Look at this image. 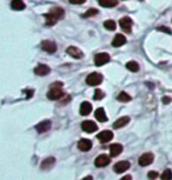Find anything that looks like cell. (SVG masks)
Segmentation results:
<instances>
[{"mask_svg": "<svg viewBox=\"0 0 172 180\" xmlns=\"http://www.w3.org/2000/svg\"><path fill=\"white\" fill-rule=\"evenodd\" d=\"M126 68H127L129 71H131V72H138L139 65H138V62H136V61H129V62L126 64Z\"/></svg>", "mask_w": 172, "mask_h": 180, "instance_id": "24", "label": "cell"}, {"mask_svg": "<svg viewBox=\"0 0 172 180\" xmlns=\"http://www.w3.org/2000/svg\"><path fill=\"white\" fill-rule=\"evenodd\" d=\"M157 30H158V31H162V32H165V33H167V34H171V30L165 26H160V27H158Z\"/></svg>", "mask_w": 172, "mask_h": 180, "instance_id": "31", "label": "cell"}, {"mask_svg": "<svg viewBox=\"0 0 172 180\" xmlns=\"http://www.w3.org/2000/svg\"><path fill=\"white\" fill-rule=\"evenodd\" d=\"M104 27L109 31H114L117 27V24L114 20H106V21H104Z\"/></svg>", "mask_w": 172, "mask_h": 180, "instance_id": "25", "label": "cell"}, {"mask_svg": "<svg viewBox=\"0 0 172 180\" xmlns=\"http://www.w3.org/2000/svg\"><path fill=\"white\" fill-rule=\"evenodd\" d=\"M94 117L96 119L100 121V122H104V121H107V115H106L105 111L103 107H99L98 110H96V113H94Z\"/></svg>", "mask_w": 172, "mask_h": 180, "instance_id": "19", "label": "cell"}, {"mask_svg": "<svg viewBox=\"0 0 172 180\" xmlns=\"http://www.w3.org/2000/svg\"><path fill=\"white\" fill-rule=\"evenodd\" d=\"M129 121H130L129 117H121V118L117 119L113 122V128H121V127H124L125 125H127Z\"/></svg>", "mask_w": 172, "mask_h": 180, "instance_id": "20", "label": "cell"}, {"mask_svg": "<svg viewBox=\"0 0 172 180\" xmlns=\"http://www.w3.org/2000/svg\"><path fill=\"white\" fill-rule=\"evenodd\" d=\"M171 98H170V97H164V98H163V102H164V104H170V102H171Z\"/></svg>", "mask_w": 172, "mask_h": 180, "instance_id": "34", "label": "cell"}, {"mask_svg": "<svg viewBox=\"0 0 172 180\" xmlns=\"http://www.w3.org/2000/svg\"><path fill=\"white\" fill-rule=\"evenodd\" d=\"M64 10L60 7H53L52 10L45 14V19H46L47 26H53L58 20L64 18Z\"/></svg>", "mask_w": 172, "mask_h": 180, "instance_id": "1", "label": "cell"}, {"mask_svg": "<svg viewBox=\"0 0 172 180\" xmlns=\"http://www.w3.org/2000/svg\"><path fill=\"white\" fill-rule=\"evenodd\" d=\"M78 148H79L80 151H83V152L90 151V150L92 148V142H91V140H88V139L79 140V142H78Z\"/></svg>", "mask_w": 172, "mask_h": 180, "instance_id": "15", "label": "cell"}, {"mask_svg": "<svg viewBox=\"0 0 172 180\" xmlns=\"http://www.w3.org/2000/svg\"><path fill=\"white\" fill-rule=\"evenodd\" d=\"M94 65H97V66H103V65H105L107 64L109 61H110V55L105 52H101V53H98L96 54V57H94Z\"/></svg>", "mask_w": 172, "mask_h": 180, "instance_id": "4", "label": "cell"}, {"mask_svg": "<svg viewBox=\"0 0 172 180\" xmlns=\"http://www.w3.org/2000/svg\"><path fill=\"white\" fill-rule=\"evenodd\" d=\"M123 152V146L120 144H113L110 146V153L112 157H117Z\"/></svg>", "mask_w": 172, "mask_h": 180, "instance_id": "21", "label": "cell"}, {"mask_svg": "<svg viewBox=\"0 0 172 180\" xmlns=\"http://www.w3.org/2000/svg\"><path fill=\"white\" fill-rule=\"evenodd\" d=\"M66 53L68 54V55H71L72 58H74V59H81V58L84 57V53L80 51L79 48H77V47H74V46L67 47Z\"/></svg>", "mask_w": 172, "mask_h": 180, "instance_id": "10", "label": "cell"}, {"mask_svg": "<svg viewBox=\"0 0 172 180\" xmlns=\"http://www.w3.org/2000/svg\"><path fill=\"white\" fill-rule=\"evenodd\" d=\"M24 92H26V98H31L32 95H33V90H25Z\"/></svg>", "mask_w": 172, "mask_h": 180, "instance_id": "33", "label": "cell"}, {"mask_svg": "<svg viewBox=\"0 0 172 180\" xmlns=\"http://www.w3.org/2000/svg\"><path fill=\"white\" fill-rule=\"evenodd\" d=\"M98 10H96V8H90L88 11H86L85 13L83 14V17L84 18H90V17H93V15H96V14H98Z\"/></svg>", "mask_w": 172, "mask_h": 180, "instance_id": "27", "label": "cell"}, {"mask_svg": "<svg viewBox=\"0 0 172 180\" xmlns=\"http://www.w3.org/2000/svg\"><path fill=\"white\" fill-rule=\"evenodd\" d=\"M130 168V162L129 161H119V162H117L114 167H113V170H114V172L116 173H124L125 171H127Z\"/></svg>", "mask_w": 172, "mask_h": 180, "instance_id": "11", "label": "cell"}, {"mask_svg": "<svg viewBox=\"0 0 172 180\" xmlns=\"http://www.w3.org/2000/svg\"><path fill=\"white\" fill-rule=\"evenodd\" d=\"M126 42V38L123 34H117L112 40V46L113 47H120L123 46Z\"/></svg>", "mask_w": 172, "mask_h": 180, "instance_id": "18", "label": "cell"}, {"mask_svg": "<svg viewBox=\"0 0 172 180\" xmlns=\"http://www.w3.org/2000/svg\"><path fill=\"white\" fill-rule=\"evenodd\" d=\"M119 25L121 27V30L126 32V33H130L131 30H132V25H133V21L130 17H124L119 20Z\"/></svg>", "mask_w": 172, "mask_h": 180, "instance_id": "5", "label": "cell"}, {"mask_svg": "<svg viewBox=\"0 0 172 180\" xmlns=\"http://www.w3.org/2000/svg\"><path fill=\"white\" fill-rule=\"evenodd\" d=\"M153 159H154V158H153V154L150 153V152H147V153H144L143 155H140L138 162L140 166H147V165L152 164Z\"/></svg>", "mask_w": 172, "mask_h": 180, "instance_id": "9", "label": "cell"}, {"mask_svg": "<svg viewBox=\"0 0 172 180\" xmlns=\"http://www.w3.org/2000/svg\"><path fill=\"white\" fill-rule=\"evenodd\" d=\"M50 128H51V121H48V120H44L35 126V130L38 133H45Z\"/></svg>", "mask_w": 172, "mask_h": 180, "instance_id": "12", "label": "cell"}, {"mask_svg": "<svg viewBox=\"0 0 172 180\" xmlns=\"http://www.w3.org/2000/svg\"><path fill=\"white\" fill-rule=\"evenodd\" d=\"M54 162H55V158H53V157H48V158L43 160V162H41L40 167H41V170L46 171V170H50V168L54 165Z\"/></svg>", "mask_w": 172, "mask_h": 180, "instance_id": "17", "label": "cell"}, {"mask_svg": "<svg viewBox=\"0 0 172 180\" xmlns=\"http://www.w3.org/2000/svg\"><path fill=\"white\" fill-rule=\"evenodd\" d=\"M41 50L45 51L47 53L52 54L57 51V45L54 41H51V40H44L41 42Z\"/></svg>", "mask_w": 172, "mask_h": 180, "instance_id": "7", "label": "cell"}, {"mask_svg": "<svg viewBox=\"0 0 172 180\" xmlns=\"http://www.w3.org/2000/svg\"><path fill=\"white\" fill-rule=\"evenodd\" d=\"M63 97V90H61V84H54L51 90L47 92V98L51 100H58Z\"/></svg>", "mask_w": 172, "mask_h": 180, "instance_id": "2", "label": "cell"}, {"mask_svg": "<svg viewBox=\"0 0 172 180\" xmlns=\"http://www.w3.org/2000/svg\"><path fill=\"white\" fill-rule=\"evenodd\" d=\"M104 97H105V93H104L101 90H96L94 95H93V99L94 100H101Z\"/></svg>", "mask_w": 172, "mask_h": 180, "instance_id": "29", "label": "cell"}, {"mask_svg": "<svg viewBox=\"0 0 172 180\" xmlns=\"http://www.w3.org/2000/svg\"><path fill=\"white\" fill-rule=\"evenodd\" d=\"M110 161H111V159H110L109 155H106V154H100V155H98V157L96 158V160H94V165L97 167H105L110 164Z\"/></svg>", "mask_w": 172, "mask_h": 180, "instance_id": "8", "label": "cell"}, {"mask_svg": "<svg viewBox=\"0 0 172 180\" xmlns=\"http://www.w3.org/2000/svg\"><path fill=\"white\" fill-rule=\"evenodd\" d=\"M147 177H149V179L150 180H154L158 178V173H157L156 171H151V172L147 173Z\"/></svg>", "mask_w": 172, "mask_h": 180, "instance_id": "30", "label": "cell"}, {"mask_svg": "<svg viewBox=\"0 0 172 180\" xmlns=\"http://www.w3.org/2000/svg\"><path fill=\"white\" fill-rule=\"evenodd\" d=\"M50 71H51V68L47 66V65H45V64H40V65H38V66L34 68V73L37 74V75H41V77L48 74Z\"/></svg>", "mask_w": 172, "mask_h": 180, "instance_id": "13", "label": "cell"}, {"mask_svg": "<svg viewBox=\"0 0 172 180\" xmlns=\"http://www.w3.org/2000/svg\"><path fill=\"white\" fill-rule=\"evenodd\" d=\"M91 111H92V105L90 102H87V101L81 102L79 108V112L81 115H88V114L91 113Z\"/></svg>", "mask_w": 172, "mask_h": 180, "instance_id": "16", "label": "cell"}, {"mask_svg": "<svg viewBox=\"0 0 172 180\" xmlns=\"http://www.w3.org/2000/svg\"><path fill=\"white\" fill-rule=\"evenodd\" d=\"M97 138H98L100 142H109L110 140H112L113 133L111 131H103L97 135Z\"/></svg>", "mask_w": 172, "mask_h": 180, "instance_id": "14", "label": "cell"}, {"mask_svg": "<svg viewBox=\"0 0 172 180\" xmlns=\"http://www.w3.org/2000/svg\"><path fill=\"white\" fill-rule=\"evenodd\" d=\"M11 7L14 11H23V10H25L26 6H25V2L23 0H13L11 2Z\"/></svg>", "mask_w": 172, "mask_h": 180, "instance_id": "22", "label": "cell"}, {"mask_svg": "<svg viewBox=\"0 0 172 180\" xmlns=\"http://www.w3.org/2000/svg\"><path fill=\"white\" fill-rule=\"evenodd\" d=\"M162 180H172L171 170H165V171L162 173Z\"/></svg>", "mask_w": 172, "mask_h": 180, "instance_id": "28", "label": "cell"}, {"mask_svg": "<svg viewBox=\"0 0 172 180\" xmlns=\"http://www.w3.org/2000/svg\"><path fill=\"white\" fill-rule=\"evenodd\" d=\"M99 1V5L103 7H107V8H111V7H116L118 5V0H98Z\"/></svg>", "mask_w": 172, "mask_h": 180, "instance_id": "23", "label": "cell"}, {"mask_svg": "<svg viewBox=\"0 0 172 180\" xmlns=\"http://www.w3.org/2000/svg\"><path fill=\"white\" fill-rule=\"evenodd\" d=\"M81 180H92V177L88 175V177H86V178H84V179H81Z\"/></svg>", "mask_w": 172, "mask_h": 180, "instance_id": "36", "label": "cell"}, {"mask_svg": "<svg viewBox=\"0 0 172 180\" xmlns=\"http://www.w3.org/2000/svg\"><path fill=\"white\" fill-rule=\"evenodd\" d=\"M101 81H103V75L99 73H91L87 75V78H86V82H87V85H90V86H97V85H100L101 84Z\"/></svg>", "mask_w": 172, "mask_h": 180, "instance_id": "3", "label": "cell"}, {"mask_svg": "<svg viewBox=\"0 0 172 180\" xmlns=\"http://www.w3.org/2000/svg\"><path fill=\"white\" fill-rule=\"evenodd\" d=\"M81 128H83V131L86 132V133H93V132H96L98 130V126H97V124L94 121H92V120H86V121H83Z\"/></svg>", "mask_w": 172, "mask_h": 180, "instance_id": "6", "label": "cell"}, {"mask_svg": "<svg viewBox=\"0 0 172 180\" xmlns=\"http://www.w3.org/2000/svg\"><path fill=\"white\" fill-rule=\"evenodd\" d=\"M117 99L119 100L120 102H129L131 100V95H129L126 92H121V93H119Z\"/></svg>", "mask_w": 172, "mask_h": 180, "instance_id": "26", "label": "cell"}, {"mask_svg": "<svg viewBox=\"0 0 172 180\" xmlns=\"http://www.w3.org/2000/svg\"><path fill=\"white\" fill-rule=\"evenodd\" d=\"M120 180H132V177L131 175H124Z\"/></svg>", "mask_w": 172, "mask_h": 180, "instance_id": "35", "label": "cell"}, {"mask_svg": "<svg viewBox=\"0 0 172 180\" xmlns=\"http://www.w3.org/2000/svg\"><path fill=\"white\" fill-rule=\"evenodd\" d=\"M86 0H70V2L73 4V5H81V4H84Z\"/></svg>", "mask_w": 172, "mask_h": 180, "instance_id": "32", "label": "cell"}]
</instances>
